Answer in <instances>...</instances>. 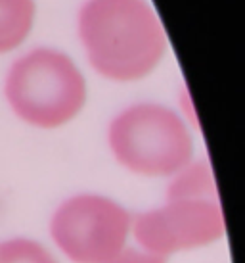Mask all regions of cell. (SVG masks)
I'll use <instances>...</instances> for the list:
<instances>
[{
  "instance_id": "cell-1",
  "label": "cell",
  "mask_w": 245,
  "mask_h": 263,
  "mask_svg": "<svg viewBox=\"0 0 245 263\" xmlns=\"http://www.w3.org/2000/svg\"><path fill=\"white\" fill-rule=\"evenodd\" d=\"M77 29L90 66L106 79L148 77L167 52V35L148 0H87Z\"/></svg>"
},
{
  "instance_id": "cell-2",
  "label": "cell",
  "mask_w": 245,
  "mask_h": 263,
  "mask_svg": "<svg viewBox=\"0 0 245 263\" xmlns=\"http://www.w3.org/2000/svg\"><path fill=\"white\" fill-rule=\"evenodd\" d=\"M4 96L22 121L38 129H58L85 108L87 81L65 52L35 48L8 69Z\"/></svg>"
},
{
  "instance_id": "cell-3",
  "label": "cell",
  "mask_w": 245,
  "mask_h": 263,
  "mask_svg": "<svg viewBox=\"0 0 245 263\" xmlns=\"http://www.w3.org/2000/svg\"><path fill=\"white\" fill-rule=\"evenodd\" d=\"M108 144L122 167L142 177H173L194 160L186 121L161 104H134L117 114Z\"/></svg>"
},
{
  "instance_id": "cell-4",
  "label": "cell",
  "mask_w": 245,
  "mask_h": 263,
  "mask_svg": "<svg viewBox=\"0 0 245 263\" xmlns=\"http://www.w3.org/2000/svg\"><path fill=\"white\" fill-rule=\"evenodd\" d=\"M132 217L119 202L100 194H77L54 212L50 234L73 263H108L125 246Z\"/></svg>"
},
{
  "instance_id": "cell-5",
  "label": "cell",
  "mask_w": 245,
  "mask_h": 263,
  "mask_svg": "<svg viewBox=\"0 0 245 263\" xmlns=\"http://www.w3.org/2000/svg\"><path fill=\"white\" fill-rule=\"evenodd\" d=\"M130 231L142 250L169 259L222 238L226 225L218 202L167 200L165 205L134 217Z\"/></svg>"
},
{
  "instance_id": "cell-6",
  "label": "cell",
  "mask_w": 245,
  "mask_h": 263,
  "mask_svg": "<svg viewBox=\"0 0 245 263\" xmlns=\"http://www.w3.org/2000/svg\"><path fill=\"white\" fill-rule=\"evenodd\" d=\"M167 200H213L218 202L213 169L205 160L190 161L186 167L171 177Z\"/></svg>"
},
{
  "instance_id": "cell-7",
  "label": "cell",
  "mask_w": 245,
  "mask_h": 263,
  "mask_svg": "<svg viewBox=\"0 0 245 263\" xmlns=\"http://www.w3.org/2000/svg\"><path fill=\"white\" fill-rule=\"evenodd\" d=\"M35 0H0V54L15 50L35 23Z\"/></svg>"
},
{
  "instance_id": "cell-8",
  "label": "cell",
  "mask_w": 245,
  "mask_h": 263,
  "mask_svg": "<svg viewBox=\"0 0 245 263\" xmlns=\"http://www.w3.org/2000/svg\"><path fill=\"white\" fill-rule=\"evenodd\" d=\"M0 263H58V259L40 242L19 236L0 242Z\"/></svg>"
},
{
  "instance_id": "cell-9",
  "label": "cell",
  "mask_w": 245,
  "mask_h": 263,
  "mask_svg": "<svg viewBox=\"0 0 245 263\" xmlns=\"http://www.w3.org/2000/svg\"><path fill=\"white\" fill-rule=\"evenodd\" d=\"M169 259L161 256H155L152 252H146L142 248H130V246H125V248L109 259L108 263H167Z\"/></svg>"
}]
</instances>
